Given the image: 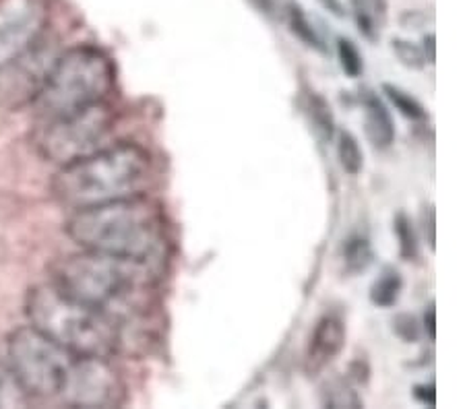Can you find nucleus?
<instances>
[{
    "label": "nucleus",
    "mask_w": 465,
    "mask_h": 409,
    "mask_svg": "<svg viewBox=\"0 0 465 409\" xmlns=\"http://www.w3.org/2000/svg\"><path fill=\"white\" fill-rule=\"evenodd\" d=\"M116 85V64L102 48L81 44L50 63L32 106L42 122L108 102Z\"/></svg>",
    "instance_id": "39448f33"
},
{
    "label": "nucleus",
    "mask_w": 465,
    "mask_h": 409,
    "mask_svg": "<svg viewBox=\"0 0 465 409\" xmlns=\"http://www.w3.org/2000/svg\"><path fill=\"white\" fill-rule=\"evenodd\" d=\"M319 3L325 6L329 13L335 15V17H343V15H346V9H343L341 0H319Z\"/></svg>",
    "instance_id": "c756f323"
},
{
    "label": "nucleus",
    "mask_w": 465,
    "mask_h": 409,
    "mask_svg": "<svg viewBox=\"0 0 465 409\" xmlns=\"http://www.w3.org/2000/svg\"><path fill=\"white\" fill-rule=\"evenodd\" d=\"M393 232L397 238V244H400V255L403 260H414L418 258L420 252V242L418 234L414 228V221L410 219L406 211H400L393 219Z\"/></svg>",
    "instance_id": "aec40b11"
},
{
    "label": "nucleus",
    "mask_w": 465,
    "mask_h": 409,
    "mask_svg": "<svg viewBox=\"0 0 465 409\" xmlns=\"http://www.w3.org/2000/svg\"><path fill=\"white\" fill-rule=\"evenodd\" d=\"M393 331L397 337L401 341H406V344H416L420 339V323L414 315H408V312H403V315H397L393 318Z\"/></svg>",
    "instance_id": "5701e85b"
},
{
    "label": "nucleus",
    "mask_w": 465,
    "mask_h": 409,
    "mask_svg": "<svg viewBox=\"0 0 465 409\" xmlns=\"http://www.w3.org/2000/svg\"><path fill=\"white\" fill-rule=\"evenodd\" d=\"M403 289V278L395 267H385L371 286V302L379 308H393Z\"/></svg>",
    "instance_id": "dca6fc26"
},
{
    "label": "nucleus",
    "mask_w": 465,
    "mask_h": 409,
    "mask_svg": "<svg viewBox=\"0 0 465 409\" xmlns=\"http://www.w3.org/2000/svg\"><path fill=\"white\" fill-rule=\"evenodd\" d=\"M434 42H437V37H434V34H429L424 35V54H426V61H429L430 64L434 63V58H437V46H434Z\"/></svg>",
    "instance_id": "c85d7f7f"
},
{
    "label": "nucleus",
    "mask_w": 465,
    "mask_h": 409,
    "mask_svg": "<svg viewBox=\"0 0 465 409\" xmlns=\"http://www.w3.org/2000/svg\"><path fill=\"white\" fill-rule=\"evenodd\" d=\"M411 395H414L418 404H422L426 407L437 405V391H434V385H416Z\"/></svg>",
    "instance_id": "393cba45"
},
{
    "label": "nucleus",
    "mask_w": 465,
    "mask_h": 409,
    "mask_svg": "<svg viewBox=\"0 0 465 409\" xmlns=\"http://www.w3.org/2000/svg\"><path fill=\"white\" fill-rule=\"evenodd\" d=\"M114 108L110 102H100L44 122L42 131L37 132V149L48 161L64 166L106 147V139L114 131Z\"/></svg>",
    "instance_id": "0eeeda50"
},
{
    "label": "nucleus",
    "mask_w": 465,
    "mask_h": 409,
    "mask_svg": "<svg viewBox=\"0 0 465 409\" xmlns=\"http://www.w3.org/2000/svg\"><path fill=\"white\" fill-rule=\"evenodd\" d=\"M58 399L69 407H118L126 401V385L110 358L74 355Z\"/></svg>",
    "instance_id": "6e6552de"
},
{
    "label": "nucleus",
    "mask_w": 465,
    "mask_h": 409,
    "mask_svg": "<svg viewBox=\"0 0 465 409\" xmlns=\"http://www.w3.org/2000/svg\"><path fill=\"white\" fill-rule=\"evenodd\" d=\"M369 364L362 360H354L350 366V378L356 383H366L369 381Z\"/></svg>",
    "instance_id": "a878e982"
},
{
    "label": "nucleus",
    "mask_w": 465,
    "mask_h": 409,
    "mask_svg": "<svg viewBox=\"0 0 465 409\" xmlns=\"http://www.w3.org/2000/svg\"><path fill=\"white\" fill-rule=\"evenodd\" d=\"M391 48L395 52L397 61H400L403 66H408V69L420 71L429 64L422 46H418V44H414V42L400 40V37H395V40L391 42Z\"/></svg>",
    "instance_id": "4be33fe9"
},
{
    "label": "nucleus",
    "mask_w": 465,
    "mask_h": 409,
    "mask_svg": "<svg viewBox=\"0 0 465 409\" xmlns=\"http://www.w3.org/2000/svg\"><path fill=\"white\" fill-rule=\"evenodd\" d=\"M321 401L325 407L331 409H362L364 401L358 391L351 386L350 378L333 376L321 386Z\"/></svg>",
    "instance_id": "2eb2a0df"
},
{
    "label": "nucleus",
    "mask_w": 465,
    "mask_h": 409,
    "mask_svg": "<svg viewBox=\"0 0 465 409\" xmlns=\"http://www.w3.org/2000/svg\"><path fill=\"white\" fill-rule=\"evenodd\" d=\"M350 11L362 37L377 42L389 19L387 0H350Z\"/></svg>",
    "instance_id": "f8f14e48"
},
{
    "label": "nucleus",
    "mask_w": 465,
    "mask_h": 409,
    "mask_svg": "<svg viewBox=\"0 0 465 409\" xmlns=\"http://www.w3.org/2000/svg\"><path fill=\"white\" fill-rule=\"evenodd\" d=\"M382 93L387 95V100L393 103L395 110L400 112L401 116H406L408 121L414 122H424L429 121V112L420 103L414 95L408 93L406 89L397 87L393 83H382Z\"/></svg>",
    "instance_id": "a211bd4d"
},
{
    "label": "nucleus",
    "mask_w": 465,
    "mask_h": 409,
    "mask_svg": "<svg viewBox=\"0 0 465 409\" xmlns=\"http://www.w3.org/2000/svg\"><path fill=\"white\" fill-rule=\"evenodd\" d=\"M50 19V0H0V69L40 44Z\"/></svg>",
    "instance_id": "1a4fd4ad"
},
{
    "label": "nucleus",
    "mask_w": 465,
    "mask_h": 409,
    "mask_svg": "<svg viewBox=\"0 0 465 409\" xmlns=\"http://www.w3.org/2000/svg\"><path fill=\"white\" fill-rule=\"evenodd\" d=\"M346 346V325L340 316L325 315L321 316L311 333L309 349H306L304 368L309 375H319L327 368Z\"/></svg>",
    "instance_id": "9d476101"
},
{
    "label": "nucleus",
    "mask_w": 465,
    "mask_h": 409,
    "mask_svg": "<svg viewBox=\"0 0 465 409\" xmlns=\"http://www.w3.org/2000/svg\"><path fill=\"white\" fill-rule=\"evenodd\" d=\"M283 13H286L290 32L294 34L304 46L312 48L314 52H319V54H327V44L319 34L317 25L312 24L309 13H306L296 0H288L286 6H283Z\"/></svg>",
    "instance_id": "ddd939ff"
},
{
    "label": "nucleus",
    "mask_w": 465,
    "mask_h": 409,
    "mask_svg": "<svg viewBox=\"0 0 465 409\" xmlns=\"http://www.w3.org/2000/svg\"><path fill=\"white\" fill-rule=\"evenodd\" d=\"M25 315L29 325L73 355L114 358L123 349L120 325L110 312L74 300L52 284L29 289Z\"/></svg>",
    "instance_id": "20e7f679"
},
{
    "label": "nucleus",
    "mask_w": 465,
    "mask_h": 409,
    "mask_svg": "<svg viewBox=\"0 0 465 409\" xmlns=\"http://www.w3.org/2000/svg\"><path fill=\"white\" fill-rule=\"evenodd\" d=\"M424 331L429 333V339H437V310H434V302L424 312Z\"/></svg>",
    "instance_id": "bb28decb"
},
{
    "label": "nucleus",
    "mask_w": 465,
    "mask_h": 409,
    "mask_svg": "<svg viewBox=\"0 0 465 409\" xmlns=\"http://www.w3.org/2000/svg\"><path fill=\"white\" fill-rule=\"evenodd\" d=\"M337 58H340L341 71L348 74L350 79H358L364 73V58L362 52L348 37H337Z\"/></svg>",
    "instance_id": "412c9836"
},
{
    "label": "nucleus",
    "mask_w": 465,
    "mask_h": 409,
    "mask_svg": "<svg viewBox=\"0 0 465 409\" xmlns=\"http://www.w3.org/2000/svg\"><path fill=\"white\" fill-rule=\"evenodd\" d=\"M337 158L343 168V172L350 176H358L364 168V153L360 149L358 139L350 131H340L337 137Z\"/></svg>",
    "instance_id": "6ab92c4d"
},
{
    "label": "nucleus",
    "mask_w": 465,
    "mask_h": 409,
    "mask_svg": "<svg viewBox=\"0 0 465 409\" xmlns=\"http://www.w3.org/2000/svg\"><path fill=\"white\" fill-rule=\"evenodd\" d=\"M66 234L85 250L147 263L162 271L170 255L166 215L147 195H134L74 211Z\"/></svg>",
    "instance_id": "f257e3e1"
},
{
    "label": "nucleus",
    "mask_w": 465,
    "mask_h": 409,
    "mask_svg": "<svg viewBox=\"0 0 465 409\" xmlns=\"http://www.w3.org/2000/svg\"><path fill=\"white\" fill-rule=\"evenodd\" d=\"M341 258L343 267L350 275L364 273L374 260V250L372 244L366 236L362 234H351L341 244Z\"/></svg>",
    "instance_id": "f3484780"
},
{
    "label": "nucleus",
    "mask_w": 465,
    "mask_h": 409,
    "mask_svg": "<svg viewBox=\"0 0 465 409\" xmlns=\"http://www.w3.org/2000/svg\"><path fill=\"white\" fill-rule=\"evenodd\" d=\"M6 355L11 372L29 399L58 397L74 360L71 352L32 325L19 326L9 335Z\"/></svg>",
    "instance_id": "423d86ee"
},
{
    "label": "nucleus",
    "mask_w": 465,
    "mask_h": 409,
    "mask_svg": "<svg viewBox=\"0 0 465 409\" xmlns=\"http://www.w3.org/2000/svg\"><path fill=\"white\" fill-rule=\"evenodd\" d=\"M304 112L309 116L314 137L321 141V145H327L335 135V118L331 106L322 95L309 92L304 98Z\"/></svg>",
    "instance_id": "4468645a"
},
{
    "label": "nucleus",
    "mask_w": 465,
    "mask_h": 409,
    "mask_svg": "<svg viewBox=\"0 0 465 409\" xmlns=\"http://www.w3.org/2000/svg\"><path fill=\"white\" fill-rule=\"evenodd\" d=\"M162 271L147 263L85 250L60 258L50 284L60 292L120 318L139 312V292H147Z\"/></svg>",
    "instance_id": "7ed1b4c3"
},
{
    "label": "nucleus",
    "mask_w": 465,
    "mask_h": 409,
    "mask_svg": "<svg viewBox=\"0 0 465 409\" xmlns=\"http://www.w3.org/2000/svg\"><path fill=\"white\" fill-rule=\"evenodd\" d=\"M153 174L152 153L137 143H114L60 166L52 195L71 209L145 195Z\"/></svg>",
    "instance_id": "f03ea898"
},
{
    "label": "nucleus",
    "mask_w": 465,
    "mask_h": 409,
    "mask_svg": "<svg viewBox=\"0 0 465 409\" xmlns=\"http://www.w3.org/2000/svg\"><path fill=\"white\" fill-rule=\"evenodd\" d=\"M251 5L265 17H275L277 13V0H251Z\"/></svg>",
    "instance_id": "cd10ccee"
},
{
    "label": "nucleus",
    "mask_w": 465,
    "mask_h": 409,
    "mask_svg": "<svg viewBox=\"0 0 465 409\" xmlns=\"http://www.w3.org/2000/svg\"><path fill=\"white\" fill-rule=\"evenodd\" d=\"M364 112V135L374 149H389L395 141V122L391 112L377 93L366 89L362 95Z\"/></svg>",
    "instance_id": "9b49d317"
},
{
    "label": "nucleus",
    "mask_w": 465,
    "mask_h": 409,
    "mask_svg": "<svg viewBox=\"0 0 465 409\" xmlns=\"http://www.w3.org/2000/svg\"><path fill=\"white\" fill-rule=\"evenodd\" d=\"M422 223H424V236H426V242H429V247H430V250H434L437 248V213H434V207L430 205V207H426L424 209V219H422Z\"/></svg>",
    "instance_id": "b1692460"
}]
</instances>
